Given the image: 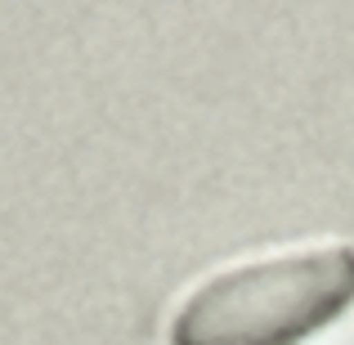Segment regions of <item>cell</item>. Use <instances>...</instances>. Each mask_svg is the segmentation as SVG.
Listing matches in <instances>:
<instances>
[{
    "label": "cell",
    "mask_w": 354,
    "mask_h": 345,
    "mask_svg": "<svg viewBox=\"0 0 354 345\" xmlns=\"http://www.w3.org/2000/svg\"><path fill=\"white\" fill-rule=\"evenodd\" d=\"M354 301L350 242H301L202 278L171 319V345H296Z\"/></svg>",
    "instance_id": "obj_1"
}]
</instances>
